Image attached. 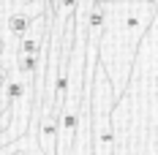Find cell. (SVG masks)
Here are the masks:
<instances>
[{
    "instance_id": "7a4b0ae2",
    "label": "cell",
    "mask_w": 158,
    "mask_h": 155,
    "mask_svg": "<svg viewBox=\"0 0 158 155\" xmlns=\"http://www.w3.org/2000/svg\"><path fill=\"white\" fill-rule=\"evenodd\" d=\"M14 6H16V0H0V35L6 33V16Z\"/></svg>"
},
{
    "instance_id": "6da1fadb",
    "label": "cell",
    "mask_w": 158,
    "mask_h": 155,
    "mask_svg": "<svg viewBox=\"0 0 158 155\" xmlns=\"http://www.w3.org/2000/svg\"><path fill=\"white\" fill-rule=\"evenodd\" d=\"M156 19L158 0H112L106 3V25L101 33L98 63L109 74V82L117 95L128 90L142 38L147 35Z\"/></svg>"
}]
</instances>
